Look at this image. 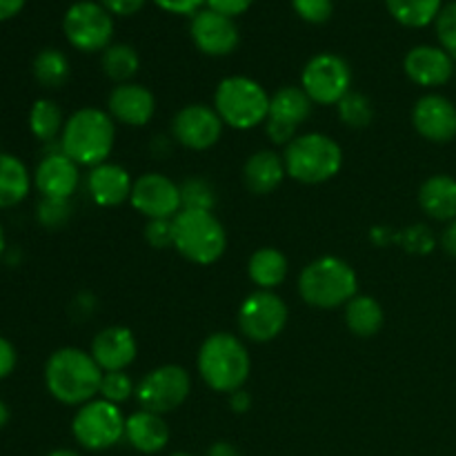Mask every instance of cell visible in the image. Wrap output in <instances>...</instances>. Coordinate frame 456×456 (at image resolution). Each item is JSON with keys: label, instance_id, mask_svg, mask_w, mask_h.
<instances>
[{"label": "cell", "instance_id": "obj_1", "mask_svg": "<svg viewBox=\"0 0 456 456\" xmlns=\"http://www.w3.org/2000/svg\"><path fill=\"white\" fill-rule=\"evenodd\" d=\"M101 365L80 347H61L45 363V386L49 395L62 405L89 403L101 395Z\"/></svg>", "mask_w": 456, "mask_h": 456}, {"label": "cell", "instance_id": "obj_2", "mask_svg": "<svg viewBox=\"0 0 456 456\" xmlns=\"http://www.w3.org/2000/svg\"><path fill=\"white\" fill-rule=\"evenodd\" d=\"M196 368L205 386L221 395H232L248 383L252 359L239 337L230 332L209 334L196 356Z\"/></svg>", "mask_w": 456, "mask_h": 456}, {"label": "cell", "instance_id": "obj_3", "mask_svg": "<svg viewBox=\"0 0 456 456\" xmlns=\"http://www.w3.org/2000/svg\"><path fill=\"white\" fill-rule=\"evenodd\" d=\"M116 142V123L105 110L83 107L65 120L61 134V151L76 165L96 167L107 163Z\"/></svg>", "mask_w": 456, "mask_h": 456}, {"label": "cell", "instance_id": "obj_4", "mask_svg": "<svg viewBox=\"0 0 456 456\" xmlns=\"http://www.w3.org/2000/svg\"><path fill=\"white\" fill-rule=\"evenodd\" d=\"M298 294L319 310H337L359 294V276L354 267L338 256L314 258L298 276Z\"/></svg>", "mask_w": 456, "mask_h": 456}, {"label": "cell", "instance_id": "obj_5", "mask_svg": "<svg viewBox=\"0 0 456 456\" xmlns=\"http://www.w3.org/2000/svg\"><path fill=\"white\" fill-rule=\"evenodd\" d=\"M283 163L288 176L297 183L321 185L341 172L343 150L328 134H298L289 145H285Z\"/></svg>", "mask_w": 456, "mask_h": 456}, {"label": "cell", "instance_id": "obj_6", "mask_svg": "<svg viewBox=\"0 0 456 456\" xmlns=\"http://www.w3.org/2000/svg\"><path fill=\"white\" fill-rule=\"evenodd\" d=\"M174 248L194 265H212L225 254L227 232L214 212L181 209L174 216Z\"/></svg>", "mask_w": 456, "mask_h": 456}, {"label": "cell", "instance_id": "obj_7", "mask_svg": "<svg viewBox=\"0 0 456 456\" xmlns=\"http://www.w3.org/2000/svg\"><path fill=\"white\" fill-rule=\"evenodd\" d=\"M270 94L248 76H227L214 92V110L232 129H254L270 116Z\"/></svg>", "mask_w": 456, "mask_h": 456}, {"label": "cell", "instance_id": "obj_8", "mask_svg": "<svg viewBox=\"0 0 456 456\" xmlns=\"http://www.w3.org/2000/svg\"><path fill=\"white\" fill-rule=\"evenodd\" d=\"M125 421L127 417H123L118 405L105 399H94L80 405L78 412L74 414L71 435L80 448L89 452H102L125 439Z\"/></svg>", "mask_w": 456, "mask_h": 456}, {"label": "cell", "instance_id": "obj_9", "mask_svg": "<svg viewBox=\"0 0 456 456\" xmlns=\"http://www.w3.org/2000/svg\"><path fill=\"white\" fill-rule=\"evenodd\" d=\"M301 87L314 105H338L352 92L350 65L338 53H316L303 67Z\"/></svg>", "mask_w": 456, "mask_h": 456}, {"label": "cell", "instance_id": "obj_10", "mask_svg": "<svg viewBox=\"0 0 456 456\" xmlns=\"http://www.w3.org/2000/svg\"><path fill=\"white\" fill-rule=\"evenodd\" d=\"M62 31L78 52H105L114 38V16L98 0H78L65 12Z\"/></svg>", "mask_w": 456, "mask_h": 456}, {"label": "cell", "instance_id": "obj_11", "mask_svg": "<svg viewBox=\"0 0 456 456\" xmlns=\"http://www.w3.org/2000/svg\"><path fill=\"white\" fill-rule=\"evenodd\" d=\"M289 310L279 294L256 289L243 298L239 307V328L248 341L270 343L281 337L288 325Z\"/></svg>", "mask_w": 456, "mask_h": 456}, {"label": "cell", "instance_id": "obj_12", "mask_svg": "<svg viewBox=\"0 0 456 456\" xmlns=\"http://www.w3.org/2000/svg\"><path fill=\"white\" fill-rule=\"evenodd\" d=\"M191 390L190 372L181 365H160L150 370L136 386V401L141 410L167 414L181 408Z\"/></svg>", "mask_w": 456, "mask_h": 456}, {"label": "cell", "instance_id": "obj_13", "mask_svg": "<svg viewBox=\"0 0 456 456\" xmlns=\"http://www.w3.org/2000/svg\"><path fill=\"white\" fill-rule=\"evenodd\" d=\"M129 203L150 221H172L183 209L181 185L159 172H147L134 181Z\"/></svg>", "mask_w": 456, "mask_h": 456}, {"label": "cell", "instance_id": "obj_14", "mask_svg": "<svg viewBox=\"0 0 456 456\" xmlns=\"http://www.w3.org/2000/svg\"><path fill=\"white\" fill-rule=\"evenodd\" d=\"M312 105L303 87L276 89L270 98V116L265 120V132L274 145H289L298 136V125L305 123L312 114Z\"/></svg>", "mask_w": 456, "mask_h": 456}, {"label": "cell", "instance_id": "obj_15", "mask_svg": "<svg viewBox=\"0 0 456 456\" xmlns=\"http://www.w3.org/2000/svg\"><path fill=\"white\" fill-rule=\"evenodd\" d=\"M223 120L212 105L191 102L176 111L172 120L174 141L191 151H205L223 136Z\"/></svg>", "mask_w": 456, "mask_h": 456}, {"label": "cell", "instance_id": "obj_16", "mask_svg": "<svg viewBox=\"0 0 456 456\" xmlns=\"http://www.w3.org/2000/svg\"><path fill=\"white\" fill-rule=\"evenodd\" d=\"M190 34L196 49L212 58L230 56L240 43V31L234 18L223 16V13L208 7L191 16Z\"/></svg>", "mask_w": 456, "mask_h": 456}, {"label": "cell", "instance_id": "obj_17", "mask_svg": "<svg viewBox=\"0 0 456 456\" xmlns=\"http://www.w3.org/2000/svg\"><path fill=\"white\" fill-rule=\"evenodd\" d=\"M412 125L421 138L445 145L456 138V105L448 96L426 94L414 102Z\"/></svg>", "mask_w": 456, "mask_h": 456}, {"label": "cell", "instance_id": "obj_18", "mask_svg": "<svg viewBox=\"0 0 456 456\" xmlns=\"http://www.w3.org/2000/svg\"><path fill=\"white\" fill-rule=\"evenodd\" d=\"M405 76L419 87H441L454 78L456 61L444 47L417 45L403 58Z\"/></svg>", "mask_w": 456, "mask_h": 456}, {"label": "cell", "instance_id": "obj_19", "mask_svg": "<svg viewBox=\"0 0 456 456\" xmlns=\"http://www.w3.org/2000/svg\"><path fill=\"white\" fill-rule=\"evenodd\" d=\"M107 114L114 118V123L127 125V127H145L156 114V98L145 85H116L107 98Z\"/></svg>", "mask_w": 456, "mask_h": 456}, {"label": "cell", "instance_id": "obj_20", "mask_svg": "<svg viewBox=\"0 0 456 456\" xmlns=\"http://www.w3.org/2000/svg\"><path fill=\"white\" fill-rule=\"evenodd\" d=\"M89 354L101 365L102 372H125L136 361V337L129 328L110 325L94 337Z\"/></svg>", "mask_w": 456, "mask_h": 456}, {"label": "cell", "instance_id": "obj_21", "mask_svg": "<svg viewBox=\"0 0 456 456\" xmlns=\"http://www.w3.org/2000/svg\"><path fill=\"white\" fill-rule=\"evenodd\" d=\"M80 165H76L74 160L67 154H62L61 150L52 151V154L45 156L38 163L34 172V185L36 190L43 194V199H67L76 194L80 183Z\"/></svg>", "mask_w": 456, "mask_h": 456}, {"label": "cell", "instance_id": "obj_22", "mask_svg": "<svg viewBox=\"0 0 456 456\" xmlns=\"http://www.w3.org/2000/svg\"><path fill=\"white\" fill-rule=\"evenodd\" d=\"M134 181L123 165L101 163L87 176V194L98 208H118L132 196Z\"/></svg>", "mask_w": 456, "mask_h": 456}, {"label": "cell", "instance_id": "obj_23", "mask_svg": "<svg viewBox=\"0 0 456 456\" xmlns=\"http://www.w3.org/2000/svg\"><path fill=\"white\" fill-rule=\"evenodd\" d=\"M125 441L141 454H159L169 444V426L160 414L138 410L125 421Z\"/></svg>", "mask_w": 456, "mask_h": 456}, {"label": "cell", "instance_id": "obj_24", "mask_svg": "<svg viewBox=\"0 0 456 456\" xmlns=\"http://www.w3.org/2000/svg\"><path fill=\"white\" fill-rule=\"evenodd\" d=\"M288 176L285 172L283 156H279L272 150L254 151L243 167V181L252 194L267 196L283 183Z\"/></svg>", "mask_w": 456, "mask_h": 456}, {"label": "cell", "instance_id": "obj_25", "mask_svg": "<svg viewBox=\"0 0 456 456\" xmlns=\"http://www.w3.org/2000/svg\"><path fill=\"white\" fill-rule=\"evenodd\" d=\"M419 205L435 221H456V178L450 174H435L423 181Z\"/></svg>", "mask_w": 456, "mask_h": 456}, {"label": "cell", "instance_id": "obj_26", "mask_svg": "<svg viewBox=\"0 0 456 456\" xmlns=\"http://www.w3.org/2000/svg\"><path fill=\"white\" fill-rule=\"evenodd\" d=\"M31 190V176L27 165L18 156L0 151V209L16 208Z\"/></svg>", "mask_w": 456, "mask_h": 456}, {"label": "cell", "instance_id": "obj_27", "mask_svg": "<svg viewBox=\"0 0 456 456\" xmlns=\"http://www.w3.org/2000/svg\"><path fill=\"white\" fill-rule=\"evenodd\" d=\"M248 276L258 289L279 288L288 276V258L281 249L276 248H261L249 256L248 263Z\"/></svg>", "mask_w": 456, "mask_h": 456}, {"label": "cell", "instance_id": "obj_28", "mask_svg": "<svg viewBox=\"0 0 456 456\" xmlns=\"http://www.w3.org/2000/svg\"><path fill=\"white\" fill-rule=\"evenodd\" d=\"M383 321H386V314H383V307L379 305L377 298L356 294L346 305V325L354 337H374V334L381 332Z\"/></svg>", "mask_w": 456, "mask_h": 456}, {"label": "cell", "instance_id": "obj_29", "mask_svg": "<svg viewBox=\"0 0 456 456\" xmlns=\"http://www.w3.org/2000/svg\"><path fill=\"white\" fill-rule=\"evenodd\" d=\"M101 67L110 80L116 85L132 83L134 76L141 69V56L136 49L127 43H111L110 47L102 52Z\"/></svg>", "mask_w": 456, "mask_h": 456}, {"label": "cell", "instance_id": "obj_30", "mask_svg": "<svg viewBox=\"0 0 456 456\" xmlns=\"http://www.w3.org/2000/svg\"><path fill=\"white\" fill-rule=\"evenodd\" d=\"M390 16L403 27L421 29L432 25L444 9V0H386Z\"/></svg>", "mask_w": 456, "mask_h": 456}, {"label": "cell", "instance_id": "obj_31", "mask_svg": "<svg viewBox=\"0 0 456 456\" xmlns=\"http://www.w3.org/2000/svg\"><path fill=\"white\" fill-rule=\"evenodd\" d=\"M31 71H34V78L38 80V85H43L45 89H61L69 80L71 65L69 58L61 49L47 47L36 53Z\"/></svg>", "mask_w": 456, "mask_h": 456}, {"label": "cell", "instance_id": "obj_32", "mask_svg": "<svg viewBox=\"0 0 456 456\" xmlns=\"http://www.w3.org/2000/svg\"><path fill=\"white\" fill-rule=\"evenodd\" d=\"M62 127H65V116H62L58 102H53L52 98H38L31 105L29 129L38 141H53L56 136H61Z\"/></svg>", "mask_w": 456, "mask_h": 456}, {"label": "cell", "instance_id": "obj_33", "mask_svg": "<svg viewBox=\"0 0 456 456\" xmlns=\"http://www.w3.org/2000/svg\"><path fill=\"white\" fill-rule=\"evenodd\" d=\"M338 116L343 123L352 129H363L372 123L374 118V107L365 94L350 92L341 102H338Z\"/></svg>", "mask_w": 456, "mask_h": 456}, {"label": "cell", "instance_id": "obj_34", "mask_svg": "<svg viewBox=\"0 0 456 456\" xmlns=\"http://www.w3.org/2000/svg\"><path fill=\"white\" fill-rule=\"evenodd\" d=\"M181 200L183 209H205L212 212L216 205V191L205 178H187L181 183Z\"/></svg>", "mask_w": 456, "mask_h": 456}, {"label": "cell", "instance_id": "obj_35", "mask_svg": "<svg viewBox=\"0 0 456 456\" xmlns=\"http://www.w3.org/2000/svg\"><path fill=\"white\" fill-rule=\"evenodd\" d=\"M132 395H136V386L129 379L127 372H105L102 374L101 383V399L110 401V403L120 405L129 399Z\"/></svg>", "mask_w": 456, "mask_h": 456}, {"label": "cell", "instance_id": "obj_36", "mask_svg": "<svg viewBox=\"0 0 456 456\" xmlns=\"http://www.w3.org/2000/svg\"><path fill=\"white\" fill-rule=\"evenodd\" d=\"M36 216H38L40 225H45L47 230H58L69 221L71 205L67 199H40Z\"/></svg>", "mask_w": 456, "mask_h": 456}, {"label": "cell", "instance_id": "obj_37", "mask_svg": "<svg viewBox=\"0 0 456 456\" xmlns=\"http://www.w3.org/2000/svg\"><path fill=\"white\" fill-rule=\"evenodd\" d=\"M435 29L436 38L441 43L439 47H444L456 61V0L444 4V9H441L435 20Z\"/></svg>", "mask_w": 456, "mask_h": 456}, {"label": "cell", "instance_id": "obj_38", "mask_svg": "<svg viewBox=\"0 0 456 456\" xmlns=\"http://www.w3.org/2000/svg\"><path fill=\"white\" fill-rule=\"evenodd\" d=\"M292 9L301 20L310 25H323L332 18L334 0H292Z\"/></svg>", "mask_w": 456, "mask_h": 456}, {"label": "cell", "instance_id": "obj_39", "mask_svg": "<svg viewBox=\"0 0 456 456\" xmlns=\"http://www.w3.org/2000/svg\"><path fill=\"white\" fill-rule=\"evenodd\" d=\"M399 240L412 254H430L436 248V236L426 225L408 227L403 234H399Z\"/></svg>", "mask_w": 456, "mask_h": 456}, {"label": "cell", "instance_id": "obj_40", "mask_svg": "<svg viewBox=\"0 0 456 456\" xmlns=\"http://www.w3.org/2000/svg\"><path fill=\"white\" fill-rule=\"evenodd\" d=\"M145 239L151 248H174V218L172 221H150L145 225Z\"/></svg>", "mask_w": 456, "mask_h": 456}, {"label": "cell", "instance_id": "obj_41", "mask_svg": "<svg viewBox=\"0 0 456 456\" xmlns=\"http://www.w3.org/2000/svg\"><path fill=\"white\" fill-rule=\"evenodd\" d=\"M163 12L176 13V16H194L205 7L208 0H154Z\"/></svg>", "mask_w": 456, "mask_h": 456}, {"label": "cell", "instance_id": "obj_42", "mask_svg": "<svg viewBox=\"0 0 456 456\" xmlns=\"http://www.w3.org/2000/svg\"><path fill=\"white\" fill-rule=\"evenodd\" d=\"M252 4H254V0H208V3H205V7L214 9V12L223 13V16L236 18V16H240V13L248 12Z\"/></svg>", "mask_w": 456, "mask_h": 456}, {"label": "cell", "instance_id": "obj_43", "mask_svg": "<svg viewBox=\"0 0 456 456\" xmlns=\"http://www.w3.org/2000/svg\"><path fill=\"white\" fill-rule=\"evenodd\" d=\"M111 16H134L145 7L147 0H98Z\"/></svg>", "mask_w": 456, "mask_h": 456}, {"label": "cell", "instance_id": "obj_44", "mask_svg": "<svg viewBox=\"0 0 456 456\" xmlns=\"http://www.w3.org/2000/svg\"><path fill=\"white\" fill-rule=\"evenodd\" d=\"M18 363V354H16V347L7 341L4 337H0V381L7 379L9 374L13 372Z\"/></svg>", "mask_w": 456, "mask_h": 456}, {"label": "cell", "instance_id": "obj_45", "mask_svg": "<svg viewBox=\"0 0 456 456\" xmlns=\"http://www.w3.org/2000/svg\"><path fill=\"white\" fill-rule=\"evenodd\" d=\"M439 245L444 248V252L448 254V256L456 258V221L445 223L444 232H441L439 236Z\"/></svg>", "mask_w": 456, "mask_h": 456}, {"label": "cell", "instance_id": "obj_46", "mask_svg": "<svg viewBox=\"0 0 456 456\" xmlns=\"http://www.w3.org/2000/svg\"><path fill=\"white\" fill-rule=\"evenodd\" d=\"M230 408L234 410L236 414H243L248 412L249 408H252V396H249V392H245L243 387L236 392H232L230 395Z\"/></svg>", "mask_w": 456, "mask_h": 456}, {"label": "cell", "instance_id": "obj_47", "mask_svg": "<svg viewBox=\"0 0 456 456\" xmlns=\"http://www.w3.org/2000/svg\"><path fill=\"white\" fill-rule=\"evenodd\" d=\"M27 0H0V22L9 20V18L18 16L25 7Z\"/></svg>", "mask_w": 456, "mask_h": 456}, {"label": "cell", "instance_id": "obj_48", "mask_svg": "<svg viewBox=\"0 0 456 456\" xmlns=\"http://www.w3.org/2000/svg\"><path fill=\"white\" fill-rule=\"evenodd\" d=\"M208 456H243L239 452V448L232 444H227V441H218V444H214L212 448L208 450Z\"/></svg>", "mask_w": 456, "mask_h": 456}, {"label": "cell", "instance_id": "obj_49", "mask_svg": "<svg viewBox=\"0 0 456 456\" xmlns=\"http://www.w3.org/2000/svg\"><path fill=\"white\" fill-rule=\"evenodd\" d=\"M9 417H12V414H9L7 403H4V401L0 399V430H3V428L7 426V423H9Z\"/></svg>", "mask_w": 456, "mask_h": 456}, {"label": "cell", "instance_id": "obj_50", "mask_svg": "<svg viewBox=\"0 0 456 456\" xmlns=\"http://www.w3.org/2000/svg\"><path fill=\"white\" fill-rule=\"evenodd\" d=\"M45 456H80L78 452H74V450H67V448H61V450H52L49 454Z\"/></svg>", "mask_w": 456, "mask_h": 456}, {"label": "cell", "instance_id": "obj_51", "mask_svg": "<svg viewBox=\"0 0 456 456\" xmlns=\"http://www.w3.org/2000/svg\"><path fill=\"white\" fill-rule=\"evenodd\" d=\"M4 252V232H3V225H0V256H3Z\"/></svg>", "mask_w": 456, "mask_h": 456}, {"label": "cell", "instance_id": "obj_52", "mask_svg": "<svg viewBox=\"0 0 456 456\" xmlns=\"http://www.w3.org/2000/svg\"><path fill=\"white\" fill-rule=\"evenodd\" d=\"M169 456H191V454H187V452H174V454H169Z\"/></svg>", "mask_w": 456, "mask_h": 456}, {"label": "cell", "instance_id": "obj_53", "mask_svg": "<svg viewBox=\"0 0 456 456\" xmlns=\"http://www.w3.org/2000/svg\"><path fill=\"white\" fill-rule=\"evenodd\" d=\"M454 76H456V69H454Z\"/></svg>", "mask_w": 456, "mask_h": 456}]
</instances>
